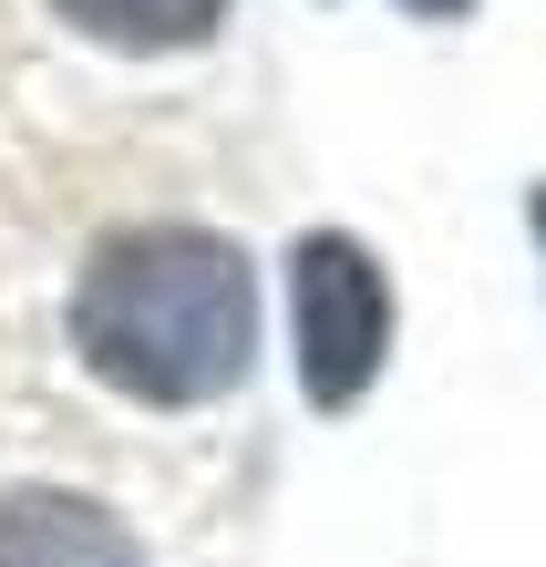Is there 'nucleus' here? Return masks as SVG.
Here are the masks:
<instances>
[{
  "mask_svg": "<svg viewBox=\"0 0 546 567\" xmlns=\"http://www.w3.org/2000/svg\"><path fill=\"white\" fill-rule=\"evenodd\" d=\"M73 351L83 372L145 413L227 403L258 361V269L248 248L186 217H145L93 238L73 269Z\"/></svg>",
  "mask_w": 546,
  "mask_h": 567,
  "instance_id": "nucleus-1",
  "label": "nucleus"
},
{
  "mask_svg": "<svg viewBox=\"0 0 546 567\" xmlns=\"http://www.w3.org/2000/svg\"><path fill=\"white\" fill-rule=\"evenodd\" d=\"M289 351L310 413H351L392 361V269L351 227H310L289 248Z\"/></svg>",
  "mask_w": 546,
  "mask_h": 567,
  "instance_id": "nucleus-2",
  "label": "nucleus"
},
{
  "mask_svg": "<svg viewBox=\"0 0 546 567\" xmlns=\"http://www.w3.org/2000/svg\"><path fill=\"white\" fill-rule=\"evenodd\" d=\"M0 567H145L134 526L73 485H11L0 495Z\"/></svg>",
  "mask_w": 546,
  "mask_h": 567,
  "instance_id": "nucleus-3",
  "label": "nucleus"
},
{
  "mask_svg": "<svg viewBox=\"0 0 546 567\" xmlns=\"http://www.w3.org/2000/svg\"><path fill=\"white\" fill-rule=\"evenodd\" d=\"M52 11L104 52H196L227 21V0H52Z\"/></svg>",
  "mask_w": 546,
  "mask_h": 567,
  "instance_id": "nucleus-4",
  "label": "nucleus"
},
{
  "mask_svg": "<svg viewBox=\"0 0 546 567\" xmlns=\"http://www.w3.org/2000/svg\"><path fill=\"white\" fill-rule=\"evenodd\" d=\"M402 11H413V21H464L474 0H402Z\"/></svg>",
  "mask_w": 546,
  "mask_h": 567,
  "instance_id": "nucleus-5",
  "label": "nucleus"
},
{
  "mask_svg": "<svg viewBox=\"0 0 546 567\" xmlns=\"http://www.w3.org/2000/svg\"><path fill=\"white\" fill-rule=\"evenodd\" d=\"M526 227H536V258H546V186H526Z\"/></svg>",
  "mask_w": 546,
  "mask_h": 567,
  "instance_id": "nucleus-6",
  "label": "nucleus"
}]
</instances>
